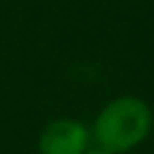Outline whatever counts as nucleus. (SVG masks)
<instances>
[{
  "instance_id": "1",
  "label": "nucleus",
  "mask_w": 154,
  "mask_h": 154,
  "mask_svg": "<svg viewBox=\"0 0 154 154\" xmlns=\"http://www.w3.org/2000/svg\"><path fill=\"white\" fill-rule=\"evenodd\" d=\"M154 130V111L152 106L135 94H123L106 101L94 116L89 132L91 144L111 152V154H130Z\"/></svg>"
},
{
  "instance_id": "2",
  "label": "nucleus",
  "mask_w": 154,
  "mask_h": 154,
  "mask_svg": "<svg viewBox=\"0 0 154 154\" xmlns=\"http://www.w3.org/2000/svg\"><path fill=\"white\" fill-rule=\"evenodd\" d=\"M38 154H84L91 147L89 125L79 118H53L38 132Z\"/></svg>"
},
{
  "instance_id": "3",
  "label": "nucleus",
  "mask_w": 154,
  "mask_h": 154,
  "mask_svg": "<svg viewBox=\"0 0 154 154\" xmlns=\"http://www.w3.org/2000/svg\"><path fill=\"white\" fill-rule=\"evenodd\" d=\"M84 154H111V152H106V149H101V147H96V144H91Z\"/></svg>"
}]
</instances>
